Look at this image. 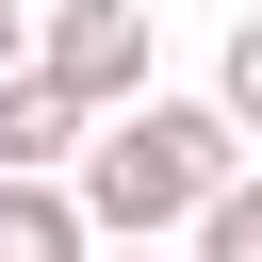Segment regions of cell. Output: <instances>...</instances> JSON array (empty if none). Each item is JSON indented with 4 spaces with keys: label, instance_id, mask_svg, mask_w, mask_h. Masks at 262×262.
<instances>
[{
    "label": "cell",
    "instance_id": "1",
    "mask_svg": "<svg viewBox=\"0 0 262 262\" xmlns=\"http://www.w3.org/2000/svg\"><path fill=\"white\" fill-rule=\"evenodd\" d=\"M229 180H246L229 98H131V115H98V147H82V213H98V246H180Z\"/></svg>",
    "mask_w": 262,
    "mask_h": 262
},
{
    "label": "cell",
    "instance_id": "2",
    "mask_svg": "<svg viewBox=\"0 0 262 262\" xmlns=\"http://www.w3.org/2000/svg\"><path fill=\"white\" fill-rule=\"evenodd\" d=\"M33 66L66 98H98V115H131L147 98V0H49L33 16Z\"/></svg>",
    "mask_w": 262,
    "mask_h": 262
},
{
    "label": "cell",
    "instance_id": "3",
    "mask_svg": "<svg viewBox=\"0 0 262 262\" xmlns=\"http://www.w3.org/2000/svg\"><path fill=\"white\" fill-rule=\"evenodd\" d=\"M98 147V98H66L49 66H0V180H82Z\"/></svg>",
    "mask_w": 262,
    "mask_h": 262
},
{
    "label": "cell",
    "instance_id": "4",
    "mask_svg": "<svg viewBox=\"0 0 262 262\" xmlns=\"http://www.w3.org/2000/svg\"><path fill=\"white\" fill-rule=\"evenodd\" d=\"M0 262H98L82 180H0Z\"/></svg>",
    "mask_w": 262,
    "mask_h": 262
},
{
    "label": "cell",
    "instance_id": "5",
    "mask_svg": "<svg viewBox=\"0 0 262 262\" xmlns=\"http://www.w3.org/2000/svg\"><path fill=\"white\" fill-rule=\"evenodd\" d=\"M180 262H262V164H246V180H229V196L180 229Z\"/></svg>",
    "mask_w": 262,
    "mask_h": 262
},
{
    "label": "cell",
    "instance_id": "6",
    "mask_svg": "<svg viewBox=\"0 0 262 262\" xmlns=\"http://www.w3.org/2000/svg\"><path fill=\"white\" fill-rule=\"evenodd\" d=\"M213 98H229V131H262V0L229 16V49H213Z\"/></svg>",
    "mask_w": 262,
    "mask_h": 262
},
{
    "label": "cell",
    "instance_id": "7",
    "mask_svg": "<svg viewBox=\"0 0 262 262\" xmlns=\"http://www.w3.org/2000/svg\"><path fill=\"white\" fill-rule=\"evenodd\" d=\"M0 66H33V0H0Z\"/></svg>",
    "mask_w": 262,
    "mask_h": 262
},
{
    "label": "cell",
    "instance_id": "8",
    "mask_svg": "<svg viewBox=\"0 0 262 262\" xmlns=\"http://www.w3.org/2000/svg\"><path fill=\"white\" fill-rule=\"evenodd\" d=\"M98 262H164V246H98Z\"/></svg>",
    "mask_w": 262,
    "mask_h": 262
}]
</instances>
